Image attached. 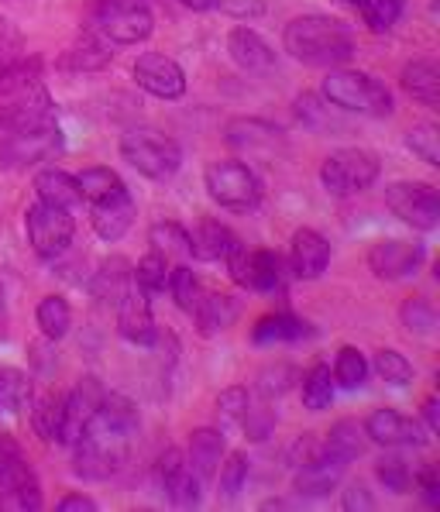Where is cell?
<instances>
[{"mask_svg":"<svg viewBox=\"0 0 440 512\" xmlns=\"http://www.w3.org/2000/svg\"><path fill=\"white\" fill-rule=\"evenodd\" d=\"M138 406L121 392H107L93 420L73 444V471L86 482H107L128 461L131 433L138 430Z\"/></svg>","mask_w":440,"mask_h":512,"instance_id":"obj_1","label":"cell"},{"mask_svg":"<svg viewBox=\"0 0 440 512\" xmlns=\"http://www.w3.org/2000/svg\"><path fill=\"white\" fill-rule=\"evenodd\" d=\"M282 49L303 66L334 69L355 55V31L330 14H300L282 28Z\"/></svg>","mask_w":440,"mask_h":512,"instance_id":"obj_2","label":"cell"},{"mask_svg":"<svg viewBox=\"0 0 440 512\" xmlns=\"http://www.w3.org/2000/svg\"><path fill=\"white\" fill-rule=\"evenodd\" d=\"M320 97L330 107L348 110V114H365V117L392 114L389 86L368 73H355V69H330L324 83H320Z\"/></svg>","mask_w":440,"mask_h":512,"instance_id":"obj_3","label":"cell"},{"mask_svg":"<svg viewBox=\"0 0 440 512\" xmlns=\"http://www.w3.org/2000/svg\"><path fill=\"white\" fill-rule=\"evenodd\" d=\"M62 131L59 121H45V124H11L0 114V165L7 169H28L38 165L52 155L62 152Z\"/></svg>","mask_w":440,"mask_h":512,"instance_id":"obj_4","label":"cell"},{"mask_svg":"<svg viewBox=\"0 0 440 512\" xmlns=\"http://www.w3.org/2000/svg\"><path fill=\"white\" fill-rule=\"evenodd\" d=\"M121 159L138 169L145 179H155V183H165L179 172L183 165V148L172 138L159 135V131L148 128H131L121 135Z\"/></svg>","mask_w":440,"mask_h":512,"instance_id":"obj_5","label":"cell"},{"mask_svg":"<svg viewBox=\"0 0 440 512\" xmlns=\"http://www.w3.org/2000/svg\"><path fill=\"white\" fill-rule=\"evenodd\" d=\"M203 186H207V196L224 210H255L258 200H262V183L251 172V165L241 159H217L203 169Z\"/></svg>","mask_w":440,"mask_h":512,"instance_id":"obj_6","label":"cell"},{"mask_svg":"<svg viewBox=\"0 0 440 512\" xmlns=\"http://www.w3.org/2000/svg\"><path fill=\"white\" fill-rule=\"evenodd\" d=\"M382 162L368 148H337L320 162V183L330 196H355L379 179Z\"/></svg>","mask_w":440,"mask_h":512,"instance_id":"obj_7","label":"cell"},{"mask_svg":"<svg viewBox=\"0 0 440 512\" xmlns=\"http://www.w3.org/2000/svg\"><path fill=\"white\" fill-rule=\"evenodd\" d=\"M25 231H28V244L35 248L38 258H45V262H59V258L73 248L76 220L69 210L38 200L25 210Z\"/></svg>","mask_w":440,"mask_h":512,"instance_id":"obj_8","label":"cell"},{"mask_svg":"<svg viewBox=\"0 0 440 512\" xmlns=\"http://www.w3.org/2000/svg\"><path fill=\"white\" fill-rule=\"evenodd\" d=\"M93 28L110 45H138L152 35L155 18L145 0H97L93 4Z\"/></svg>","mask_w":440,"mask_h":512,"instance_id":"obj_9","label":"cell"},{"mask_svg":"<svg viewBox=\"0 0 440 512\" xmlns=\"http://www.w3.org/2000/svg\"><path fill=\"white\" fill-rule=\"evenodd\" d=\"M385 207L413 231H434L440 224V193L427 183H392L385 189Z\"/></svg>","mask_w":440,"mask_h":512,"instance_id":"obj_10","label":"cell"},{"mask_svg":"<svg viewBox=\"0 0 440 512\" xmlns=\"http://www.w3.org/2000/svg\"><path fill=\"white\" fill-rule=\"evenodd\" d=\"M104 396H107V389L93 375L76 382V389L62 396V427H59V440H55V444L73 447L76 437L86 430V423L93 420V413L104 403Z\"/></svg>","mask_w":440,"mask_h":512,"instance_id":"obj_11","label":"cell"},{"mask_svg":"<svg viewBox=\"0 0 440 512\" xmlns=\"http://www.w3.org/2000/svg\"><path fill=\"white\" fill-rule=\"evenodd\" d=\"M135 83L159 100H179L186 93V73L176 59L162 52H141L135 59Z\"/></svg>","mask_w":440,"mask_h":512,"instance_id":"obj_12","label":"cell"},{"mask_svg":"<svg viewBox=\"0 0 440 512\" xmlns=\"http://www.w3.org/2000/svg\"><path fill=\"white\" fill-rule=\"evenodd\" d=\"M117 334L128 344H135V348H155L159 327H155L152 299H148L145 289L131 286L128 293L117 299Z\"/></svg>","mask_w":440,"mask_h":512,"instance_id":"obj_13","label":"cell"},{"mask_svg":"<svg viewBox=\"0 0 440 512\" xmlns=\"http://www.w3.org/2000/svg\"><path fill=\"white\" fill-rule=\"evenodd\" d=\"M365 262L375 279L399 282V279H410V275L420 272L423 248L416 241H379L372 251H368Z\"/></svg>","mask_w":440,"mask_h":512,"instance_id":"obj_14","label":"cell"},{"mask_svg":"<svg viewBox=\"0 0 440 512\" xmlns=\"http://www.w3.org/2000/svg\"><path fill=\"white\" fill-rule=\"evenodd\" d=\"M159 485H162L165 499H169L172 506H179V509L200 506V485L203 482H200V475L190 468V461H186L176 447H169V451L159 458Z\"/></svg>","mask_w":440,"mask_h":512,"instance_id":"obj_15","label":"cell"},{"mask_svg":"<svg viewBox=\"0 0 440 512\" xmlns=\"http://www.w3.org/2000/svg\"><path fill=\"white\" fill-rule=\"evenodd\" d=\"M365 437L375 440L382 447H423L427 444V433L410 416L396 413V409H375L365 423Z\"/></svg>","mask_w":440,"mask_h":512,"instance_id":"obj_16","label":"cell"},{"mask_svg":"<svg viewBox=\"0 0 440 512\" xmlns=\"http://www.w3.org/2000/svg\"><path fill=\"white\" fill-rule=\"evenodd\" d=\"M348 464L351 461L337 458V454H330L324 447V454H320L317 461L296 468V482H293L296 495H303V499H327L330 492H337V485H341Z\"/></svg>","mask_w":440,"mask_h":512,"instance_id":"obj_17","label":"cell"},{"mask_svg":"<svg viewBox=\"0 0 440 512\" xmlns=\"http://www.w3.org/2000/svg\"><path fill=\"white\" fill-rule=\"evenodd\" d=\"M289 269L296 279H320L330 269V241L313 227H300L293 234V248H289Z\"/></svg>","mask_w":440,"mask_h":512,"instance_id":"obj_18","label":"cell"},{"mask_svg":"<svg viewBox=\"0 0 440 512\" xmlns=\"http://www.w3.org/2000/svg\"><path fill=\"white\" fill-rule=\"evenodd\" d=\"M227 52H231V59L251 76H269L275 69L272 45L248 25H238V28L227 31Z\"/></svg>","mask_w":440,"mask_h":512,"instance_id":"obj_19","label":"cell"},{"mask_svg":"<svg viewBox=\"0 0 440 512\" xmlns=\"http://www.w3.org/2000/svg\"><path fill=\"white\" fill-rule=\"evenodd\" d=\"M135 210H138L135 196H131L128 189H121V193L93 203L90 224H93V231H97V238L100 241H121L124 234L131 231V224H135Z\"/></svg>","mask_w":440,"mask_h":512,"instance_id":"obj_20","label":"cell"},{"mask_svg":"<svg viewBox=\"0 0 440 512\" xmlns=\"http://www.w3.org/2000/svg\"><path fill=\"white\" fill-rule=\"evenodd\" d=\"M286 275L289 272H286V262H282L279 251L255 248V251H248L241 289H251V293H262V296L286 293Z\"/></svg>","mask_w":440,"mask_h":512,"instance_id":"obj_21","label":"cell"},{"mask_svg":"<svg viewBox=\"0 0 440 512\" xmlns=\"http://www.w3.org/2000/svg\"><path fill=\"white\" fill-rule=\"evenodd\" d=\"M193 320H196V330L203 337H214L220 330H227L234 320L241 317V303L234 299L231 293H217V289H203L193 303Z\"/></svg>","mask_w":440,"mask_h":512,"instance_id":"obj_22","label":"cell"},{"mask_svg":"<svg viewBox=\"0 0 440 512\" xmlns=\"http://www.w3.org/2000/svg\"><path fill=\"white\" fill-rule=\"evenodd\" d=\"M110 59H114V45L90 25L73 45H69L59 66L69 69V73H97V69H104Z\"/></svg>","mask_w":440,"mask_h":512,"instance_id":"obj_23","label":"cell"},{"mask_svg":"<svg viewBox=\"0 0 440 512\" xmlns=\"http://www.w3.org/2000/svg\"><path fill=\"white\" fill-rule=\"evenodd\" d=\"M224 138L231 148L251 152V155H269L275 145H282V131L265 121H255V117H238V121H231Z\"/></svg>","mask_w":440,"mask_h":512,"instance_id":"obj_24","label":"cell"},{"mask_svg":"<svg viewBox=\"0 0 440 512\" xmlns=\"http://www.w3.org/2000/svg\"><path fill=\"white\" fill-rule=\"evenodd\" d=\"M317 330L306 324L303 317H296V313H269V317H262L251 330V341L258 344V348H272V344H296V341H306V337H313Z\"/></svg>","mask_w":440,"mask_h":512,"instance_id":"obj_25","label":"cell"},{"mask_svg":"<svg viewBox=\"0 0 440 512\" xmlns=\"http://www.w3.org/2000/svg\"><path fill=\"white\" fill-rule=\"evenodd\" d=\"M190 468L200 475V482L217 478L220 461H224V430L217 427H200L190 433V454H186Z\"/></svg>","mask_w":440,"mask_h":512,"instance_id":"obj_26","label":"cell"},{"mask_svg":"<svg viewBox=\"0 0 440 512\" xmlns=\"http://www.w3.org/2000/svg\"><path fill=\"white\" fill-rule=\"evenodd\" d=\"M403 90L410 93L416 104L423 107H440V66L434 59H413L403 66V76H399Z\"/></svg>","mask_w":440,"mask_h":512,"instance_id":"obj_27","label":"cell"},{"mask_svg":"<svg viewBox=\"0 0 440 512\" xmlns=\"http://www.w3.org/2000/svg\"><path fill=\"white\" fill-rule=\"evenodd\" d=\"M35 193L42 203H52V207H62L73 214L76 207L83 203V193H80V183L76 176H69L66 169H42L35 176Z\"/></svg>","mask_w":440,"mask_h":512,"instance_id":"obj_28","label":"cell"},{"mask_svg":"<svg viewBox=\"0 0 440 512\" xmlns=\"http://www.w3.org/2000/svg\"><path fill=\"white\" fill-rule=\"evenodd\" d=\"M42 83V59L38 55H14L0 62V104Z\"/></svg>","mask_w":440,"mask_h":512,"instance_id":"obj_29","label":"cell"},{"mask_svg":"<svg viewBox=\"0 0 440 512\" xmlns=\"http://www.w3.org/2000/svg\"><path fill=\"white\" fill-rule=\"evenodd\" d=\"M231 244H234V231L214 217L196 220L190 231V255L200 258V262H217V258H224Z\"/></svg>","mask_w":440,"mask_h":512,"instance_id":"obj_30","label":"cell"},{"mask_svg":"<svg viewBox=\"0 0 440 512\" xmlns=\"http://www.w3.org/2000/svg\"><path fill=\"white\" fill-rule=\"evenodd\" d=\"M131 286H135V269H131L128 258H107L90 279V293L97 296L100 303H114V306Z\"/></svg>","mask_w":440,"mask_h":512,"instance_id":"obj_31","label":"cell"},{"mask_svg":"<svg viewBox=\"0 0 440 512\" xmlns=\"http://www.w3.org/2000/svg\"><path fill=\"white\" fill-rule=\"evenodd\" d=\"M148 244H152L155 255H162L169 265H183L193 258L190 255V231L179 227L176 220H159V224H152Z\"/></svg>","mask_w":440,"mask_h":512,"instance_id":"obj_32","label":"cell"},{"mask_svg":"<svg viewBox=\"0 0 440 512\" xmlns=\"http://www.w3.org/2000/svg\"><path fill=\"white\" fill-rule=\"evenodd\" d=\"M31 427L42 440H59V427H62V392L55 389H31Z\"/></svg>","mask_w":440,"mask_h":512,"instance_id":"obj_33","label":"cell"},{"mask_svg":"<svg viewBox=\"0 0 440 512\" xmlns=\"http://www.w3.org/2000/svg\"><path fill=\"white\" fill-rule=\"evenodd\" d=\"M31 375L14 365H0V420H11L31 399Z\"/></svg>","mask_w":440,"mask_h":512,"instance_id":"obj_34","label":"cell"},{"mask_svg":"<svg viewBox=\"0 0 440 512\" xmlns=\"http://www.w3.org/2000/svg\"><path fill=\"white\" fill-rule=\"evenodd\" d=\"M324 447L330 454H337V458L344 461H355L365 454L368 447V437H365V427H361L358 420H337L330 433L324 437Z\"/></svg>","mask_w":440,"mask_h":512,"instance_id":"obj_35","label":"cell"},{"mask_svg":"<svg viewBox=\"0 0 440 512\" xmlns=\"http://www.w3.org/2000/svg\"><path fill=\"white\" fill-rule=\"evenodd\" d=\"M35 320H38V330L55 344L69 334V327H73V310H69V303L62 296H45L35 310Z\"/></svg>","mask_w":440,"mask_h":512,"instance_id":"obj_36","label":"cell"},{"mask_svg":"<svg viewBox=\"0 0 440 512\" xmlns=\"http://www.w3.org/2000/svg\"><path fill=\"white\" fill-rule=\"evenodd\" d=\"M76 183H80L83 200H90V203H100V200H107V196L128 189L124 186V179L117 176L110 165H90V169H83L80 176H76Z\"/></svg>","mask_w":440,"mask_h":512,"instance_id":"obj_37","label":"cell"},{"mask_svg":"<svg viewBox=\"0 0 440 512\" xmlns=\"http://www.w3.org/2000/svg\"><path fill=\"white\" fill-rule=\"evenodd\" d=\"M334 403V375H330L327 365H313L303 372V406L313 409V413H320V409H327Z\"/></svg>","mask_w":440,"mask_h":512,"instance_id":"obj_38","label":"cell"},{"mask_svg":"<svg viewBox=\"0 0 440 512\" xmlns=\"http://www.w3.org/2000/svg\"><path fill=\"white\" fill-rule=\"evenodd\" d=\"M334 385H341V389H361L368 378V361L365 354L358 348H351V344H344L341 351H337V361H334Z\"/></svg>","mask_w":440,"mask_h":512,"instance_id":"obj_39","label":"cell"},{"mask_svg":"<svg viewBox=\"0 0 440 512\" xmlns=\"http://www.w3.org/2000/svg\"><path fill=\"white\" fill-rule=\"evenodd\" d=\"M165 289H169V293H172V299H176L179 310H186V313L193 310L196 296L203 293L200 279H196V272H193L186 262H183V265H172V269H169V282H165Z\"/></svg>","mask_w":440,"mask_h":512,"instance_id":"obj_40","label":"cell"},{"mask_svg":"<svg viewBox=\"0 0 440 512\" xmlns=\"http://www.w3.org/2000/svg\"><path fill=\"white\" fill-rule=\"evenodd\" d=\"M399 324L406 330H413V334H430V330L437 327V310L430 299L423 296H410L399 303Z\"/></svg>","mask_w":440,"mask_h":512,"instance_id":"obj_41","label":"cell"},{"mask_svg":"<svg viewBox=\"0 0 440 512\" xmlns=\"http://www.w3.org/2000/svg\"><path fill=\"white\" fill-rule=\"evenodd\" d=\"M169 269H172V265L165 262L162 255H155V251H148V255L141 258V262L135 265V286H138V289H145L148 296L162 293L165 282H169Z\"/></svg>","mask_w":440,"mask_h":512,"instance_id":"obj_42","label":"cell"},{"mask_svg":"<svg viewBox=\"0 0 440 512\" xmlns=\"http://www.w3.org/2000/svg\"><path fill=\"white\" fill-rule=\"evenodd\" d=\"M375 372H379V378H385L389 385H396V389H403V385L413 382V365L406 354L392 351V348H382L379 354H375Z\"/></svg>","mask_w":440,"mask_h":512,"instance_id":"obj_43","label":"cell"},{"mask_svg":"<svg viewBox=\"0 0 440 512\" xmlns=\"http://www.w3.org/2000/svg\"><path fill=\"white\" fill-rule=\"evenodd\" d=\"M406 148L416 155V159H423L427 165H440V131L434 124H413L410 131H406Z\"/></svg>","mask_w":440,"mask_h":512,"instance_id":"obj_44","label":"cell"},{"mask_svg":"<svg viewBox=\"0 0 440 512\" xmlns=\"http://www.w3.org/2000/svg\"><path fill=\"white\" fill-rule=\"evenodd\" d=\"M251 403L248 389L245 385H231L217 396V420H220V430H231V427H241V416Z\"/></svg>","mask_w":440,"mask_h":512,"instance_id":"obj_45","label":"cell"},{"mask_svg":"<svg viewBox=\"0 0 440 512\" xmlns=\"http://www.w3.org/2000/svg\"><path fill=\"white\" fill-rule=\"evenodd\" d=\"M375 478H379L382 488H389L392 495L413 492V471L403 458H379L375 461Z\"/></svg>","mask_w":440,"mask_h":512,"instance_id":"obj_46","label":"cell"},{"mask_svg":"<svg viewBox=\"0 0 440 512\" xmlns=\"http://www.w3.org/2000/svg\"><path fill=\"white\" fill-rule=\"evenodd\" d=\"M358 7H361V14H365L368 28L389 31L399 18H403L406 0H358Z\"/></svg>","mask_w":440,"mask_h":512,"instance_id":"obj_47","label":"cell"},{"mask_svg":"<svg viewBox=\"0 0 440 512\" xmlns=\"http://www.w3.org/2000/svg\"><path fill=\"white\" fill-rule=\"evenodd\" d=\"M241 427H245V437L251 440H265L275 427V413L269 406V399H262V403H248L245 416H241Z\"/></svg>","mask_w":440,"mask_h":512,"instance_id":"obj_48","label":"cell"},{"mask_svg":"<svg viewBox=\"0 0 440 512\" xmlns=\"http://www.w3.org/2000/svg\"><path fill=\"white\" fill-rule=\"evenodd\" d=\"M217 475H220V488H224V495L227 499H234V495H238L248 482V458L241 451H234L227 461H220Z\"/></svg>","mask_w":440,"mask_h":512,"instance_id":"obj_49","label":"cell"},{"mask_svg":"<svg viewBox=\"0 0 440 512\" xmlns=\"http://www.w3.org/2000/svg\"><path fill=\"white\" fill-rule=\"evenodd\" d=\"M296 378V368L293 365H275V368H265L262 378H258V392H262L265 399H275L282 396V392L293 385Z\"/></svg>","mask_w":440,"mask_h":512,"instance_id":"obj_50","label":"cell"},{"mask_svg":"<svg viewBox=\"0 0 440 512\" xmlns=\"http://www.w3.org/2000/svg\"><path fill=\"white\" fill-rule=\"evenodd\" d=\"M413 492L420 495L430 509L440 506V478H437L434 464H423V468L416 471V475H413Z\"/></svg>","mask_w":440,"mask_h":512,"instance_id":"obj_51","label":"cell"},{"mask_svg":"<svg viewBox=\"0 0 440 512\" xmlns=\"http://www.w3.org/2000/svg\"><path fill=\"white\" fill-rule=\"evenodd\" d=\"M296 114H300V121H306L310 128H334V121H327V104H320L313 93H303L300 100H296Z\"/></svg>","mask_w":440,"mask_h":512,"instance_id":"obj_52","label":"cell"},{"mask_svg":"<svg viewBox=\"0 0 440 512\" xmlns=\"http://www.w3.org/2000/svg\"><path fill=\"white\" fill-rule=\"evenodd\" d=\"M320 454H324V440H317V437H310V433H303V437L296 440V444L286 451V461L293 464V468H303V464L317 461Z\"/></svg>","mask_w":440,"mask_h":512,"instance_id":"obj_53","label":"cell"},{"mask_svg":"<svg viewBox=\"0 0 440 512\" xmlns=\"http://www.w3.org/2000/svg\"><path fill=\"white\" fill-rule=\"evenodd\" d=\"M21 49H25V38H21L18 25H14L11 18H4V14H0V62L21 55Z\"/></svg>","mask_w":440,"mask_h":512,"instance_id":"obj_54","label":"cell"},{"mask_svg":"<svg viewBox=\"0 0 440 512\" xmlns=\"http://www.w3.org/2000/svg\"><path fill=\"white\" fill-rule=\"evenodd\" d=\"M341 506L348 509V512H372V509H375V495L368 492V488L361 485V482H355V485L344 488Z\"/></svg>","mask_w":440,"mask_h":512,"instance_id":"obj_55","label":"cell"},{"mask_svg":"<svg viewBox=\"0 0 440 512\" xmlns=\"http://www.w3.org/2000/svg\"><path fill=\"white\" fill-rule=\"evenodd\" d=\"M220 11L234 14V18H255V14L265 11L262 0H217Z\"/></svg>","mask_w":440,"mask_h":512,"instance_id":"obj_56","label":"cell"},{"mask_svg":"<svg viewBox=\"0 0 440 512\" xmlns=\"http://www.w3.org/2000/svg\"><path fill=\"white\" fill-rule=\"evenodd\" d=\"M100 506L90 499V495H66L59 502V512H97Z\"/></svg>","mask_w":440,"mask_h":512,"instance_id":"obj_57","label":"cell"},{"mask_svg":"<svg viewBox=\"0 0 440 512\" xmlns=\"http://www.w3.org/2000/svg\"><path fill=\"white\" fill-rule=\"evenodd\" d=\"M423 416H427L430 430H440V403L437 399H427V403H423Z\"/></svg>","mask_w":440,"mask_h":512,"instance_id":"obj_58","label":"cell"},{"mask_svg":"<svg viewBox=\"0 0 440 512\" xmlns=\"http://www.w3.org/2000/svg\"><path fill=\"white\" fill-rule=\"evenodd\" d=\"M179 4L190 11H217V0H179Z\"/></svg>","mask_w":440,"mask_h":512,"instance_id":"obj_59","label":"cell"},{"mask_svg":"<svg viewBox=\"0 0 440 512\" xmlns=\"http://www.w3.org/2000/svg\"><path fill=\"white\" fill-rule=\"evenodd\" d=\"M0 341H7V303H4V286H0Z\"/></svg>","mask_w":440,"mask_h":512,"instance_id":"obj_60","label":"cell"}]
</instances>
